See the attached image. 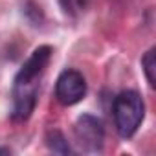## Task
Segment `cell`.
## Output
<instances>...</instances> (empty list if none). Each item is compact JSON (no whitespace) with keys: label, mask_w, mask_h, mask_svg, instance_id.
Returning a JSON list of instances; mask_svg holds the SVG:
<instances>
[{"label":"cell","mask_w":156,"mask_h":156,"mask_svg":"<svg viewBox=\"0 0 156 156\" xmlns=\"http://www.w3.org/2000/svg\"><path fill=\"white\" fill-rule=\"evenodd\" d=\"M141 66H143V72H145V77H147L149 85L154 88V87H156V50H154V48H151V50L143 55Z\"/></svg>","instance_id":"cell-7"},{"label":"cell","mask_w":156,"mask_h":156,"mask_svg":"<svg viewBox=\"0 0 156 156\" xmlns=\"http://www.w3.org/2000/svg\"><path fill=\"white\" fill-rule=\"evenodd\" d=\"M114 123L121 138H130L145 118V103L136 90H125L114 99Z\"/></svg>","instance_id":"cell-1"},{"label":"cell","mask_w":156,"mask_h":156,"mask_svg":"<svg viewBox=\"0 0 156 156\" xmlns=\"http://www.w3.org/2000/svg\"><path fill=\"white\" fill-rule=\"evenodd\" d=\"M51 57V48L50 46H39L31 57L22 64V68L19 70L17 77H15V85H35L37 77L44 72L46 64L50 62Z\"/></svg>","instance_id":"cell-4"},{"label":"cell","mask_w":156,"mask_h":156,"mask_svg":"<svg viewBox=\"0 0 156 156\" xmlns=\"http://www.w3.org/2000/svg\"><path fill=\"white\" fill-rule=\"evenodd\" d=\"M87 94V81L77 70H64L55 85V96L59 103L70 107L79 103Z\"/></svg>","instance_id":"cell-3"},{"label":"cell","mask_w":156,"mask_h":156,"mask_svg":"<svg viewBox=\"0 0 156 156\" xmlns=\"http://www.w3.org/2000/svg\"><path fill=\"white\" fill-rule=\"evenodd\" d=\"M37 103V90L35 85H15L13 90V119L17 121H24L31 116L33 108Z\"/></svg>","instance_id":"cell-5"},{"label":"cell","mask_w":156,"mask_h":156,"mask_svg":"<svg viewBox=\"0 0 156 156\" xmlns=\"http://www.w3.org/2000/svg\"><path fill=\"white\" fill-rule=\"evenodd\" d=\"M46 145L50 147V151L59 152V154H70V152H72V149H70L66 138H64L62 132H59V130H50V132L46 134Z\"/></svg>","instance_id":"cell-6"},{"label":"cell","mask_w":156,"mask_h":156,"mask_svg":"<svg viewBox=\"0 0 156 156\" xmlns=\"http://www.w3.org/2000/svg\"><path fill=\"white\" fill-rule=\"evenodd\" d=\"M73 134L83 151L87 152H96L101 149L103 140H105V129L99 118L92 116V114H83L77 118L75 125H73Z\"/></svg>","instance_id":"cell-2"}]
</instances>
